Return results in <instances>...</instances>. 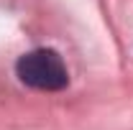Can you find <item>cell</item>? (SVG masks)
Masks as SVG:
<instances>
[{
  "mask_svg": "<svg viewBox=\"0 0 133 130\" xmlns=\"http://www.w3.org/2000/svg\"><path fill=\"white\" fill-rule=\"evenodd\" d=\"M16 71L23 84H28L33 89H44V92L64 89L66 82H69L62 56L51 49H36V51L23 54L16 64Z\"/></svg>",
  "mask_w": 133,
  "mask_h": 130,
  "instance_id": "6da1fadb",
  "label": "cell"
}]
</instances>
